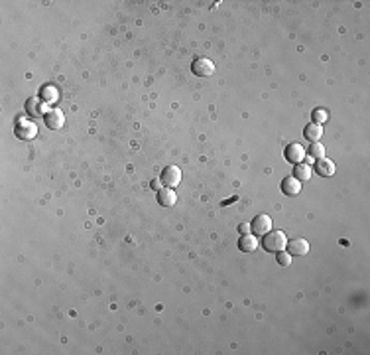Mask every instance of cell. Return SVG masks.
Here are the masks:
<instances>
[{
  "mask_svg": "<svg viewBox=\"0 0 370 355\" xmlns=\"http://www.w3.org/2000/svg\"><path fill=\"white\" fill-rule=\"evenodd\" d=\"M262 245H264V249L270 252H280L286 249V245H288V237L283 231H270L264 235V241H262Z\"/></svg>",
  "mask_w": 370,
  "mask_h": 355,
  "instance_id": "6da1fadb",
  "label": "cell"
},
{
  "mask_svg": "<svg viewBox=\"0 0 370 355\" xmlns=\"http://www.w3.org/2000/svg\"><path fill=\"white\" fill-rule=\"evenodd\" d=\"M162 184L165 188H176L181 184V170H179L178 166H174V164H169V166H165L162 172Z\"/></svg>",
  "mask_w": 370,
  "mask_h": 355,
  "instance_id": "7a4b0ae2",
  "label": "cell"
},
{
  "mask_svg": "<svg viewBox=\"0 0 370 355\" xmlns=\"http://www.w3.org/2000/svg\"><path fill=\"white\" fill-rule=\"evenodd\" d=\"M250 229L254 235H266L272 231V217L266 215V213H260V215H256L250 223Z\"/></svg>",
  "mask_w": 370,
  "mask_h": 355,
  "instance_id": "3957f363",
  "label": "cell"
},
{
  "mask_svg": "<svg viewBox=\"0 0 370 355\" xmlns=\"http://www.w3.org/2000/svg\"><path fill=\"white\" fill-rule=\"evenodd\" d=\"M191 71L197 77H211V75L215 73V63L209 58H197L193 61Z\"/></svg>",
  "mask_w": 370,
  "mask_h": 355,
  "instance_id": "277c9868",
  "label": "cell"
},
{
  "mask_svg": "<svg viewBox=\"0 0 370 355\" xmlns=\"http://www.w3.org/2000/svg\"><path fill=\"white\" fill-rule=\"evenodd\" d=\"M305 156H307L305 148L301 144H297V142H292L290 146H286V160L290 164H301Z\"/></svg>",
  "mask_w": 370,
  "mask_h": 355,
  "instance_id": "5b68a950",
  "label": "cell"
},
{
  "mask_svg": "<svg viewBox=\"0 0 370 355\" xmlns=\"http://www.w3.org/2000/svg\"><path fill=\"white\" fill-rule=\"evenodd\" d=\"M45 126L47 129H51V131H60V129H63V124H65V115L61 113V111H47L45 113Z\"/></svg>",
  "mask_w": 370,
  "mask_h": 355,
  "instance_id": "8992f818",
  "label": "cell"
},
{
  "mask_svg": "<svg viewBox=\"0 0 370 355\" xmlns=\"http://www.w3.org/2000/svg\"><path fill=\"white\" fill-rule=\"evenodd\" d=\"M36 134H38V126H36L34 122H28V120L18 122V126H16V136H18L20 140H32V138H36Z\"/></svg>",
  "mask_w": 370,
  "mask_h": 355,
  "instance_id": "52a82bcc",
  "label": "cell"
},
{
  "mask_svg": "<svg viewBox=\"0 0 370 355\" xmlns=\"http://www.w3.org/2000/svg\"><path fill=\"white\" fill-rule=\"evenodd\" d=\"M301 192V182L297 178L290 176L281 180V193L288 195V197H296L297 193Z\"/></svg>",
  "mask_w": 370,
  "mask_h": 355,
  "instance_id": "ba28073f",
  "label": "cell"
},
{
  "mask_svg": "<svg viewBox=\"0 0 370 355\" xmlns=\"http://www.w3.org/2000/svg\"><path fill=\"white\" fill-rule=\"evenodd\" d=\"M288 252L292 257H305L309 252V243L305 239H294V241H288Z\"/></svg>",
  "mask_w": 370,
  "mask_h": 355,
  "instance_id": "9c48e42d",
  "label": "cell"
},
{
  "mask_svg": "<svg viewBox=\"0 0 370 355\" xmlns=\"http://www.w3.org/2000/svg\"><path fill=\"white\" fill-rule=\"evenodd\" d=\"M315 172H317L321 178H331V176H335L337 168H335V162H333V160L321 158V160L315 162Z\"/></svg>",
  "mask_w": 370,
  "mask_h": 355,
  "instance_id": "30bf717a",
  "label": "cell"
},
{
  "mask_svg": "<svg viewBox=\"0 0 370 355\" xmlns=\"http://www.w3.org/2000/svg\"><path fill=\"white\" fill-rule=\"evenodd\" d=\"M258 245H260V241H258V237L252 235V233H246V235L240 237V241H238V249L242 252H254L258 249Z\"/></svg>",
  "mask_w": 370,
  "mask_h": 355,
  "instance_id": "8fae6325",
  "label": "cell"
},
{
  "mask_svg": "<svg viewBox=\"0 0 370 355\" xmlns=\"http://www.w3.org/2000/svg\"><path fill=\"white\" fill-rule=\"evenodd\" d=\"M158 201L163 207H174L178 204V193L174 192V188H162L158 192Z\"/></svg>",
  "mask_w": 370,
  "mask_h": 355,
  "instance_id": "7c38bea8",
  "label": "cell"
},
{
  "mask_svg": "<svg viewBox=\"0 0 370 355\" xmlns=\"http://www.w3.org/2000/svg\"><path fill=\"white\" fill-rule=\"evenodd\" d=\"M305 138L309 140V142H319V138L323 136V129H321V124H317V122H309L307 126H305Z\"/></svg>",
  "mask_w": 370,
  "mask_h": 355,
  "instance_id": "4fadbf2b",
  "label": "cell"
},
{
  "mask_svg": "<svg viewBox=\"0 0 370 355\" xmlns=\"http://www.w3.org/2000/svg\"><path fill=\"white\" fill-rule=\"evenodd\" d=\"M44 105L45 103L42 99H30V101L26 103V111H28L30 117H45Z\"/></svg>",
  "mask_w": 370,
  "mask_h": 355,
  "instance_id": "5bb4252c",
  "label": "cell"
},
{
  "mask_svg": "<svg viewBox=\"0 0 370 355\" xmlns=\"http://www.w3.org/2000/svg\"><path fill=\"white\" fill-rule=\"evenodd\" d=\"M40 95H42V101H44L45 105L55 103V101L60 99V91L53 87V85H45V87H42Z\"/></svg>",
  "mask_w": 370,
  "mask_h": 355,
  "instance_id": "9a60e30c",
  "label": "cell"
},
{
  "mask_svg": "<svg viewBox=\"0 0 370 355\" xmlns=\"http://www.w3.org/2000/svg\"><path fill=\"white\" fill-rule=\"evenodd\" d=\"M311 176H313V170H311V166H307V164H296V174H294V178H297L299 182H305V180H311Z\"/></svg>",
  "mask_w": 370,
  "mask_h": 355,
  "instance_id": "2e32d148",
  "label": "cell"
},
{
  "mask_svg": "<svg viewBox=\"0 0 370 355\" xmlns=\"http://www.w3.org/2000/svg\"><path fill=\"white\" fill-rule=\"evenodd\" d=\"M307 154H309V158L321 160V158H325V146L319 144V142H313L309 146V150H307Z\"/></svg>",
  "mask_w": 370,
  "mask_h": 355,
  "instance_id": "e0dca14e",
  "label": "cell"
},
{
  "mask_svg": "<svg viewBox=\"0 0 370 355\" xmlns=\"http://www.w3.org/2000/svg\"><path fill=\"white\" fill-rule=\"evenodd\" d=\"M327 118H329V113H327L325 109H315V111H313V120H315L317 124H323Z\"/></svg>",
  "mask_w": 370,
  "mask_h": 355,
  "instance_id": "ac0fdd59",
  "label": "cell"
},
{
  "mask_svg": "<svg viewBox=\"0 0 370 355\" xmlns=\"http://www.w3.org/2000/svg\"><path fill=\"white\" fill-rule=\"evenodd\" d=\"M276 261H278V265H281V266H290L292 265V255L280 251L278 252V257H276Z\"/></svg>",
  "mask_w": 370,
  "mask_h": 355,
  "instance_id": "d6986e66",
  "label": "cell"
},
{
  "mask_svg": "<svg viewBox=\"0 0 370 355\" xmlns=\"http://www.w3.org/2000/svg\"><path fill=\"white\" fill-rule=\"evenodd\" d=\"M238 231H240L242 235L250 233V231H252V229H250V223H240V225H238Z\"/></svg>",
  "mask_w": 370,
  "mask_h": 355,
  "instance_id": "ffe728a7",
  "label": "cell"
},
{
  "mask_svg": "<svg viewBox=\"0 0 370 355\" xmlns=\"http://www.w3.org/2000/svg\"><path fill=\"white\" fill-rule=\"evenodd\" d=\"M150 186H152V190H156V192H160V190H162V180H154V182H152V184H150Z\"/></svg>",
  "mask_w": 370,
  "mask_h": 355,
  "instance_id": "44dd1931",
  "label": "cell"
}]
</instances>
